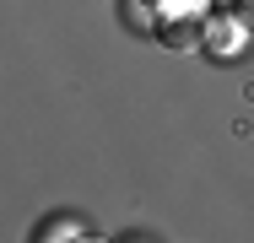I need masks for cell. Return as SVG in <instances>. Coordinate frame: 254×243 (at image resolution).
Masks as SVG:
<instances>
[{
  "label": "cell",
  "instance_id": "6da1fadb",
  "mask_svg": "<svg viewBox=\"0 0 254 243\" xmlns=\"http://www.w3.org/2000/svg\"><path fill=\"white\" fill-rule=\"evenodd\" d=\"M200 33H205V54H216V60H233V54H244V49H249V22H244L233 5L205 11Z\"/></svg>",
  "mask_w": 254,
  "mask_h": 243
},
{
  "label": "cell",
  "instance_id": "7a4b0ae2",
  "mask_svg": "<svg viewBox=\"0 0 254 243\" xmlns=\"http://www.w3.org/2000/svg\"><path fill=\"white\" fill-rule=\"evenodd\" d=\"M205 16H173V22H162L157 27V38L168 49H179V54H190V49H205V33H200Z\"/></svg>",
  "mask_w": 254,
  "mask_h": 243
},
{
  "label": "cell",
  "instance_id": "3957f363",
  "mask_svg": "<svg viewBox=\"0 0 254 243\" xmlns=\"http://www.w3.org/2000/svg\"><path fill=\"white\" fill-rule=\"evenodd\" d=\"M27 243H87V233H81L76 216H49V222L33 227V238H27Z\"/></svg>",
  "mask_w": 254,
  "mask_h": 243
},
{
  "label": "cell",
  "instance_id": "277c9868",
  "mask_svg": "<svg viewBox=\"0 0 254 243\" xmlns=\"http://www.w3.org/2000/svg\"><path fill=\"white\" fill-rule=\"evenodd\" d=\"M233 11H238L244 22H249V33H254V0H233Z\"/></svg>",
  "mask_w": 254,
  "mask_h": 243
},
{
  "label": "cell",
  "instance_id": "5b68a950",
  "mask_svg": "<svg viewBox=\"0 0 254 243\" xmlns=\"http://www.w3.org/2000/svg\"><path fill=\"white\" fill-rule=\"evenodd\" d=\"M130 243H146V238H130Z\"/></svg>",
  "mask_w": 254,
  "mask_h": 243
},
{
  "label": "cell",
  "instance_id": "8992f818",
  "mask_svg": "<svg viewBox=\"0 0 254 243\" xmlns=\"http://www.w3.org/2000/svg\"><path fill=\"white\" fill-rule=\"evenodd\" d=\"M87 243H98V238H87Z\"/></svg>",
  "mask_w": 254,
  "mask_h": 243
}]
</instances>
